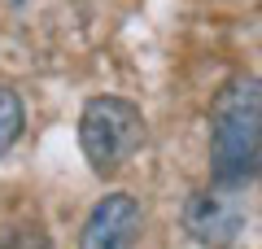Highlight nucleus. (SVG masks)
Masks as SVG:
<instances>
[{"label":"nucleus","instance_id":"3","mask_svg":"<svg viewBox=\"0 0 262 249\" xmlns=\"http://www.w3.org/2000/svg\"><path fill=\"white\" fill-rule=\"evenodd\" d=\"M184 227L196 245H210V249H227L245 227V201L236 197L232 184H214V188H201V193L188 197L184 205Z\"/></svg>","mask_w":262,"mask_h":249},{"label":"nucleus","instance_id":"4","mask_svg":"<svg viewBox=\"0 0 262 249\" xmlns=\"http://www.w3.org/2000/svg\"><path fill=\"white\" fill-rule=\"evenodd\" d=\"M140 240V201L131 193H110L88 210L79 249H136Z\"/></svg>","mask_w":262,"mask_h":249},{"label":"nucleus","instance_id":"1","mask_svg":"<svg viewBox=\"0 0 262 249\" xmlns=\"http://www.w3.org/2000/svg\"><path fill=\"white\" fill-rule=\"evenodd\" d=\"M262 162V83L236 74L210 105V175L241 188Z\"/></svg>","mask_w":262,"mask_h":249},{"label":"nucleus","instance_id":"2","mask_svg":"<svg viewBox=\"0 0 262 249\" xmlns=\"http://www.w3.org/2000/svg\"><path fill=\"white\" fill-rule=\"evenodd\" d=\"M144 140V114L140 105L122 101V96H92L79 114V149L96 175L122 171Z\"/></svg>","mask_w":262,"mask_h":249},{"label":"nucleus","instance_id":"5","mask_svg":"<svg viewBox=\"0 0 262 249\" xmlns=\"http://www.w3.org/2000/svg\"><path fill=\"white\" fill-rule=\"evenodd\" d=\"M22 127H27L22 96L13 92V88H5V83H0V153H5V149H13V140L22 136Z\"/></svg>","mask_w":262,"mask_h":249}]
</instances>
